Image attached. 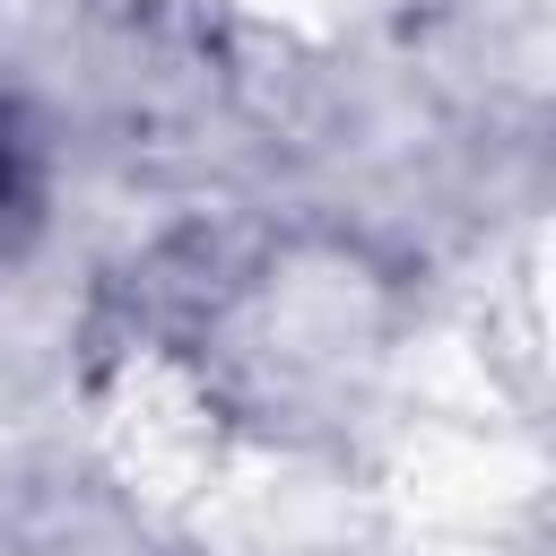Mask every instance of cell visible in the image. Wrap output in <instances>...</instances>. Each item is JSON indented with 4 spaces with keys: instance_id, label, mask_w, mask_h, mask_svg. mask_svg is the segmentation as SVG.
<instances>
[{
    "instance_id": "cell-1",
    "label": "cell",
    "mask_w": 556,
    "mask_h": 556,
    "mask_svg": "<svg viewBox=\"0 0 556 556\" xmlns=\"http://www.w3.org/2000/svg\"><path fill=\"white\" fill-rule=\"evenodd\" d=\"M408 330L400 269L339 226L208 235L165 278V339L252 434H339L382 391Z\"/></svg>"
},
{
    "instance_id": "cell-2",
    "label": "cell",
    "mask_w": 556,
    "mask_h": 556,
    "mask_svg": "<svg viewBox=\"0 0 556 556\" xmlns=\"http://www.w3.org/2000/svg\"><path fill=\"white\" fill-rule=\"evenodd\" d=\"M0 556H200V539L122 469L43 452L0 469Z\"/></svg>"
},
{
    "instance_id": "cell-3",
    "label": "cell",
    "mask_w": 556,
    "mask_h": 556,
    "mask_svg": "<svg viewBox=\"0 0 556 556\" xmlns=\"http://www.w3.org/2000/svg\"><path fill=\"white\" fill-rule=\"evenodd\" d=\"M52 191H61V139H52L43 104L0 78V278L43 243Z\"/></svg>"
}]
</instances>
